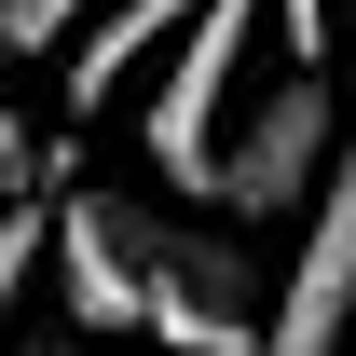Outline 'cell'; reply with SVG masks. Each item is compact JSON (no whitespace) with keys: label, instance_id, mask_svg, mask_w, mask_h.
I'll return each instance as SVG.
<instances>
[{"label":"cell","instance_id":"2","mask_svg":"<svg viewBox=\"0 0 356 356\" xmlns=\"http://www.w3.org/2000/svg\"><path fill=\"white\" fill-rule=\"evenodd\" d=\"M329 151H343V96H329V69H288V83H261L247 110H233L206 206H220L233 233H261V220H288V206H315Z\"/></svg>","mask_w":356,"mask_h":356},{"label":"cell","instance_id":"1","mask_svg":"<svg viewBox=\"0 0 356 356\" xmlns=\"http://www.w3.org/2000/svg\"><path fill=\"white\" fill-rule=\"evenodd\" d=\"M261 14H274V0H206V14L165 42V83L137 96V151H151V178L220 192V137H233V83H247Z\"/></svg>","mask_w":356,"mask_h":356},{"label":"cell","instance_id":"3","mask_svg":"<svg viewBox=\"0 0 356 356\" xmlns=\"http://www.w3.org/2000/svg\"><path fill=\"white\" fill-rule=\"evenodd\" d=\"M261 329H274V288H261V261H247V233H165L151 220V343H178V356H261Z\"/></svg>","mask_w":356,"mask_h":356},{"label":"cell","instance_id":"6","mask_svg":"<svg viewBox=\"0 0 356 356\" xmlns=\"http://www.w3.org/2000/svg\"><path fill=\"white\" fill-rule=\"evenodd\" d=\"M192 14H206V0H96L83 42H69V110H110V96H124V69H137V55H165Z\"/></svg>","mask_w":356,"mask_h":356},{"label":"cell","instance_id":"5","mask_svg":"<svg viewBox=\"0 0 356 356\" xmlns=\"http://www.w3.org/2000/svg\"><path fill=\"white\" fill-rule=\"evenodd\" d=\"M343 315H356V124H343V151H329V178L302 206V261L274 274L261 356H343Z\"/></svg>","mask_w":356,"mask_h":356},{"label":"cell","instance_id":"7","mask_svg":"<svg viewBox=\"0 0 356 356\" xmlns=\"http://www.w3.org/2000/svg\"><path fill=\"white\" fill-rule=\"evenodd\" d=\"M83 14H96V0H0V69H28V55L83 42Z\"/></svg>","mask_w":356,"mask_h":356},{"label":"cell","instance_id":"8","mask_svg":"<svg viewBox=\"0 0 356 356\" xmlns=\"http://www.w3.org/2000/svg\"><path fill=\"white\" fill-rule=\"evenodd\" d=\"M14 192H42V137H28L14 110H0V206H14Z\"/></svg>","mask_w":356,"mask_h":356},{"label":"cell","instance_id":"4","mask_svg":"<svg viewBox=\"0 0 356 356\" xmlns=\"http://www.w3.org/2000/svg\"><path fill=\"white\" fill-rule=\"evenodd\" d=\"M55 315L69 329H151V220H137L124 192H55Z\"/></svg>","mask_w":356,"mask_h":356}]
</instances>
